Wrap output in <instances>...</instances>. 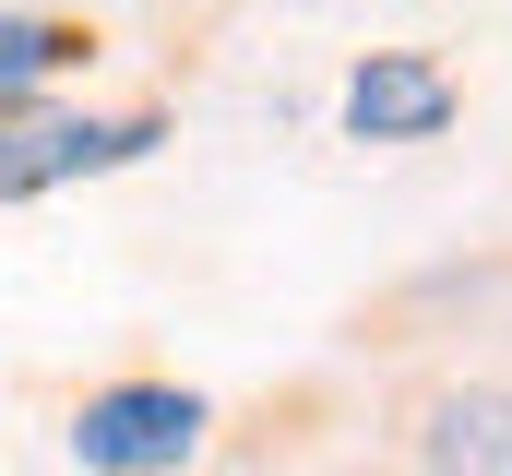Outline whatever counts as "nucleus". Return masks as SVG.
<instances>
[{"label":"nucleus","instance_id":"obj_1","mask_svg":"<svg viewBox=\"0 0 512 476\" xmlns=\"http://www.w3.org/2000/svg\"><path fill=\"white\" fill-rule=\"evenodd\" d=\"M191 453H203V393H179V381H108L72 417L84 476H179Z\"/></svg>","mask_w":512,"mask_h":476},{"label":"nucleus","instance_id":"obj_3","mask_svg":"<svg viewBox=\"0 0 512 476\" xmlns=\"http://www.w3.org/2000/svg\"><path fill=\"white\" fill-rule=\"evenodd\" d=\"M417 465H429V476H512V393H501V381L429 393V417H417Z\"/></svg>","mask_w":512,"mask_h":476},{"label":"nucleus","instance_id":"obj_2","mask_svg":"<svg viewBox=\"0 0 512 476\" xmlns=\"http://www.w3.org/2000/svg\"><path fill=\"white\" fill-rule=\"evenodd\" d=\"M167 119H0V203L48 191V179H96V167H131L155 155Z\"/></svg>","mask_w":512,"mask_h":476},{"label":"nucleus","instance_id":"obj_5","mask_svg":"<svg viewBox=\"0 0 512 476\" xmlns=\"http://www.w3.org/2000/svg\"><path fill=\"white\" fill-rule=\"evenodd\" d=\"M84 60V36L72 24H36V12H0V108H24L48 72H72Z\"/></svg>","mask_w":512,"mask_h":476},{"label":"nucleus","instance_id":"obj_4","mask_svg":"<svg viewBox=\"0 0 512 476\" xmlns=\"http://www.w3.org/2000/svg\"><path fill=\"white\" fill-rule=\"evenodd\" d=\"M441 119H453V84H441L429 60H405V48L358 60V84H346V131H358V143H429Z\"/></svg>","mask_w":512,"mask_h":476}]
</instances>
